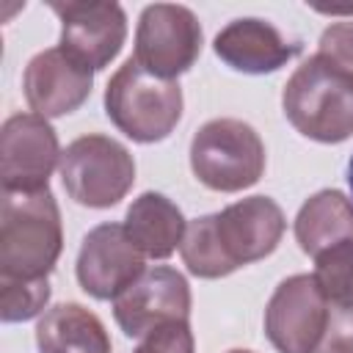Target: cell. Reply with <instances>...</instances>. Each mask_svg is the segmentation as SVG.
<instances>
[{
	"mask_svg": "<svg viewBox=\"0 0 353 353\" xmlns=\"http://www.w3.org/2000/svg\"><path fill=\"white\" fill-rule=\"evenodd\" d=\"M314 353H353V309L328 306V323Z\"/></svg>",
	"mask_w": 353,
	"mask_h": 353,
	"instance_id": "obj_22",
	"label": "cell"
},
{
	"mask_svg": "<svg viewBox=\"0 0 353 353\" xmlns=\"http://www.w3.org/2000/svg\"><path fill=\"white\" fill-rule=\"evenodd\" d=\"M61 19V50L88 72L105 69L121 50L127 17L119 3H50Z\"/></svg>",
	"mask_w": 353,
	"mask_h": 353,
	"instance_id": "obj_10",
	"label": "cell"
},
{
	"mask_svg": "<svg viewBox=\"0 0 353 353\" xmlns=\"http://www.w3.org/2000/svg\"><path fill=\"white\" fill-rule=\"evenodd\" d=\"M301 52V44L287 41L270 22L234 19L215 36V55L237 72L265 74L284 66Z\"/></svg>",
	"mask_w": 353,
	"mask_h": 353,
	"instance_id": "obj_14",
	"label": "cell"
},
{
	"mask_svg": "<svg viewBox=\"0 0 353 353\" xmlns=\"http://www.w3.org/2000/svg\"><path fill=\"white\" fill-rule=\"evenodd\" d=\"M229 353H251V350H229Z\"/></svg>",
	"mask_w": 353,
	"mask_h": 353,
	"instance_id": "obj_25",
	"label": "cell"
},
{
	"mask_svg": "<svg viewBox=\"0 0 353 353\" xmlns=\"http://www.w3.org/2000/svg\"><path fill=\"white\" fill-rule=\"evenodd\" d=\"M63 245L61 212L52 193L3 190L0 201V276L47 279Z\"/></svg>",
	"mask_w": 353,
	"mask_h": 353,
	"instance_id": "obj_1",
	"label": "cell"
},
{
	"mask_svg": "<svg viewBox=\"0 0 353 353\" xmlns=\"http://www.w3.org/2000/svg\"><path fill=\"white\" fill-rule=\"evenodd\" d=\"M143 270V254L119 223L91 229L77 254V281L99 301L119 298Z\"/></svg>",
	"mask_w": 353,
	"mask_h": 353,
	"instance_id": "obj_12",
	"label": "cell"
},
{
	"mask_svg": "<svg viewBox=\"0 0 353 353\" xmlns=\"http://www.w3.org/2000/svg\"><path fill=\"white\" fill-rule=\"evenodd\" d=\"M317 55L323 61H328L331 66L353 74V19L328 25L320 36V52Z\"/></svg>",
	"mask_w": 353,
	"mask_h": 353,
	"instance_id": "obj_20",
	"label": "cell"
},
{
	"mask_svg": "<svg viewBox=\"0 0 353 353\" xmlns=\"http://www.w3.org/2000/svg\"><path fill=\"white\" fill-rule=\"evenodd\" d=\"M41 353H110V336L102 320L80 303L52 306L36 325Z\"/></svg>",
	"mask_w": 353,
	"mask_h": 353,
	"instance_id": "obj_16",
	"label": "cell"
},
{
	"mask_svg": "<svg viewBox=\"0 0 353 353\" xmlns=\"http://www.w3.org/2000/svg\"><path fill=\"white\" fill-rule=\"evenodd\" d=\"M50 301L47 279H6L0 276V317L6 323H22L36 317Z\"/></svg>",
	"mask_w": 353,
	"mask_h": 353,
	"instance_id": "obj_19",
	"label": "cell"
},
{
	"mask_svg": "<svg viewBox=\"0 0 353 353\" xmlns=\"http://www.w3.org/2000/svg\"><path fill=\"white\" fill-rule=\"evenodd\" d=\"M295 240L312 256L323 254L336 243L353 240V201L339 190L314 193L298 210Z\"/></svg>",
	"mask_w": 353,
	"mask_h": 353,
	"instance_id": "obj_17",
	"label": "cell"
},
{
	"mask_svg": "<svg viewBox=\"0 0 353 353\" xmlns=\"http://www.w3.org/2000/svg\"><path fill=\"white\" fill-rule=\"evenodd\" d=\"M58 135L47 119L17 113L0 132V176L3 190H44L58 163Z\"/></svg>",
	"mask_w": 353,
	"mask_h": 353,
	"instance_id": "obj_11",
	"label": "cell"
},
{
	"mask_svg": "<svg viewBox=\"0 0 353 353\" xmlns=\"http://www.w3.org/2000/svg\"><path fill=\"white\" fill-rule=\"evenodd\" d=\"M210 221L229 273L273 254L284 234V212L268 196L234 201L226 210L210 215Z\"/></svg>",
	"mask_w": 353,
	"mask_h": 353,
	"instance_id": "obj_8",
	"label": "cell"
},
{
	"mask_svg": "<svg viewBox=\"0 0 353 353\" xmlns=\"http://www.w3.org/2000/svg\"><path fill=\"white\" fill-rule=\"evenodd\" d=\"M91 85H94V72L80 66L61 47L33 55L22 77L25 99L33 108V113L41 119L77 110L88 99Z\"/></svg>",
	"mask_w": 353,
	"mask_h": 353,
	"instance_id": "obj_13",
	"label": "cell"
},
{
	"mask_svg": "<svg viewBox=\"0 0 353 353\" xmlns=\"http://www.w3.org/2000/svg\"><path fill=\"white\" fill-rule=\"evenodd\" d=\"M323 14H353V6H314Z\"/></svg>",
	"mask_w": 353,
	"mask_h": 353,
	"instance_id": "obj_23",
	"label": "cell"
},
{
	"mask_svg": "<svg viewBox=\"0 0 353 353\" xmlns=\"http://www.w3.org/2000/svg\"><path fill=\"white\" fill-rule=\"evenodd\" d=\"M116 323L127 336H146L165 323H188L190 287L174 268L143 270L119 298H113Z\"/></svg>",
	"mask_w": 353,
	"mask_h": 353,
	"instance_id": "obj_9",
	"label": "cell"
},
{
	"mask_svg": "<svg viewBox=\"0 0 353 353\" xmlns=\"http://www.w3.org/2000/svg\"><path fill=\"white\" fill-rule=\"evenodd\" d=\"M347 182H350V190H353V157H350V163H347Z\"/></svg>",
	"mask_w": 353,
	"mask_h": 353,
	"instance_id": "obj_24",
	"label": "cell"
},
{
	"mask_svg": "<svg viewBox=\"0 0 353 353\" xmlns=\"http://www.w3.org/2000/svg\"><path fill=\"white\" fill-rule=\"evenodd\" d=\"M312 276L328 306L353 309V240L336 243L317 254Z\"/></svg>",
	"mask_w": 353,
	"mask_h": 353,
	"instance_id": "obj_18",
	"label": "cell"
},
{
	"mask_svg": "<svg viewBox=\"0 0 353 353\" xmlns=\"http://www.w3.org/2000/svg\"><path fill=\"white\" fill-rule=\"evenodd\" d=\"M185 218L174 201L160 193H141L124 218V232L143 256L165 259L182 245Z\"/></svg>",
	"mask_w": 353,
	"mask_h": 353,
	"instance_id": "obj_15",
	"label": "cell"
},
{
	"mask_svg": "<svg viewBox=\"0 0 353 353\" xmlns=\"http://www.w3.org/2000/svg\"><path fill=\"white\" fill-rule=\"evenodd\" d=\"M201 52V25L185 6L154 3L146 6L135 33V61L165 80L188 72Z\"/></svg>",
	"mask_w": 353,
	"mask_h": 353,
	"instance_id": "obj_6",
	"label": "cell"
},
{
	"mask_svg": "<svg viewBox=\"0 0 353 353\" xmlns=\"http://www.w3.org/2000/svg\"><path fill=\"white\" fill-rule=\"evenodd\" d=\"M61 179L77 204L102 210L127 196L135 182V163L119 141L83 135L61 152Z\"/></svg>",
	"mask_w": 353,
	"mask_h": 353,
	"instance_id": "obj_5",
	"label": "cell"
},
{
	"mask_svg": "<svg viewBox=\"0 0 353 353\" xmlns=\"http://www.w3.org/2000/svg\"><path fill=\"white\" fill-rule=\"evenodd\" d=\"M290 124L320 143H339L353 135V74L320 55L303 61L281 94Z\"/></svg>",
	"mask_w": 353,
	"mask_h": 353,
	"instance_id": "obj_2",
	"label": "cell"
},
{
	"mask_svg": "<svg viewBox=\"0 0 353 353\" xmlns=\"http://www.w3.org/2000/svg\"><path fill=\"white\" fill-rule=\"evenodd\" d=\"M105 110L127 138L138 143L163 141L182 116V88L130 58L105 88Z\"/></svg>",
	"mask_w": 353,
	"mask_h": 353,
	"instance_id": "obj_3",
	"label": "cell"
},
{
	"mask_svg": "<svg viewBox=\"0 0 353 353\" xmlns=\"http://www.w3.org/2000/svg\"><path fill=\"white\" fill-rule=\"evenodd\" d=\"M325 323L328 301L309 273L284 279L265 309V331L279 353H314Z\"/></svg>",
	"mask_w": 353,
	"mask_h": 353,
	"instance_id": "obj_7",
	"label": "cell"
},
{
	"mask_svg": "<svg viewBox=\"0 0 353 353\" xmlns=\"http://www.w3.org/2000/svg\"><path fill=\"white\" fill-rule=\"evenodd\" d=\"M190 168L207 188L234 193L259 182L265 146L251 124L240 119H212L193 135Z\"/></svg>",
	"mask_w": 353,
	"mask_h": 353,
	"instance_id": "obj_4",
	"label": "cell"
},
{
	"mask_svg": "<svg viewBox=\"0 0 353 353\" xmlns=\"http://www.w3.org/2000/svg\"><path fill=\"white\" fill-rule=\"evenodd\" d=\"M135 353H193V334L190 325L176 320L154 328L146 339L135 347Z\"/></svg>",
	"mask_w": 353,
	"mask_h": 353,
	"instance_id": "obj_21",
	"label": "cell"
}]
</instances>
